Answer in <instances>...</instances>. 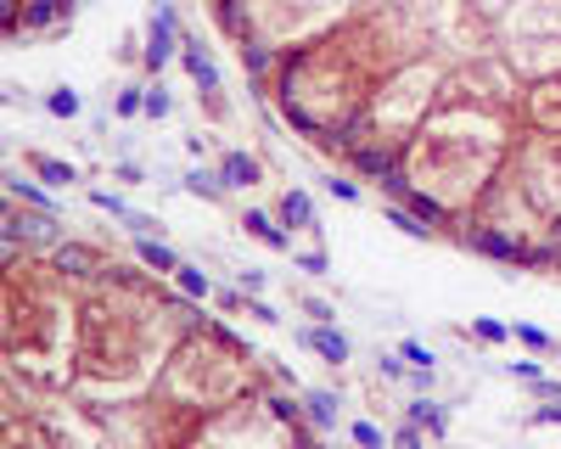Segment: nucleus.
<instances>
[{
	"label": "nucleus",
	"instance_id": "33",
	"mask_svg": "<svg viewBox=\"0 0 561 449\" xmlns=\"http://www.w3.org/2000/svg\"><path fill=\"white\" fill-rule=\"evenodd\" d=\"M505 377H517V382H528V388H534V382L545 377L539 354H528V348H523V359H505Z\"/></svg>",
	"mask_w": 561,
	"mask_h": 449
},
{
	"label": "nucleus",
	"instance_id": "37",
	"mask_svg": "<svg viewBox=\"0 0 561 449\" xmlns=\"http://www.w3.org/2000/svg\"><path fill=\"white\" fill-rule=\"evenodd\" d=\"M230 281H237V287H242V292H248V298H253V292H264V287H270V276H264V269H237V276H230Z\"/></svg>",
	"mask_w": 561,
	"mask_h": 449
},
{
	"label": "nucleus",
	"instance_id": "24",
	"mask_svg": "<svg viewBox=\"0 0 561 449\" xmlns=\"http://www.w3.org/2000/svg\"><path fill=\"white\" fill-rule=\"evenodd\" d=\"M185 192H192L197 203H225V197H230V186H225L219 169H192V174H185Z\"/></svg>",
	"mask_w": 561,
	"mask_h": 449
},
{
	"label": "nucleus",
	"instance_id": "4",
	"mask_svg": "<svg viewBox=\"0 0 561 449\" xmlns=\"http://www.w3.org/2000/svg\"><path fill=\"white\" fill-rule=\"evenodd\" d=\"M444 84H449V62L433 57V51H415V57L393 62L377 84H370V102H365V113L348 135H370V141H388V147L404 152V141L444 102Z\"/></svg>",
	"mask_w": 561,
	"mask_h": 449
},
{
	"label": "nucleus",
	"instance_id": "5",
	"mask_svg": "<svg viewBox=\"0 0 561 449\" xmlns=\"http://www.w3.org/2000/svg\"><path fill=\"white\" fill-rule=\"evenodd\" d=\"M511 169H517L523 192L561 225V135L545 129H523L517 147H511Z\"/></svg>",
	"mask_w": 561,
	"mask_h": 449
},
{
	"label": "nucleus",
	"instance_id": "10",
	"mask_svg": "<svg viewBox=\"0 0 561 449\" xmlns=\"http://www.w3.org/2000/svg\"><path fill=\"white\" fill-rule=\"evenodd\" d=\"M517 118H523V129H545V135H561V73L523 84Z\"/></svg>",
	"mask_w": 561,
	"mask_h": 449
},
{
	"label": "nucleus",
	"instance_id": "30",
	"mask_svg": "<svg viewBox=\"0 0 561 449\" xmlns=\"http://www.w3.org/2000/svg\"><path fill=\"white\" fill-rule=\"evenodd\" d=\"M325 197H337V203H359V197H365L359 174H354V169H348V174H325Z\"/></svg>",
	"mask_w": 561,
	"mask_h": 449
},
{
	"label": "nucleus",
	"instance_id": "7",
	"mask_svg": "<svg viewBox=\"0 0 561 449\" xmlns=\"http://www.w3.org/2000/svg\"><path fill=\"white\" fill-rule=\"evenodd\" d=\"M500 57L511 62V73H517L523 84L534 79H550L561 73V34H528V39H494Z\"/></svg>",
	"mask_w": 561,
	"mask_h": 449
},
{
	"label": "nucleus",
	"instance_id": "28",
	"mask_svg": "<svg viewBox=\"0 0 561 449\" xmlns=\"http://www.w3.org/2000/svg\"><path fill=\"white\" fill-rule=\"evenodd\" d=\"M466 332H472V343H483V348H505V343H511V326L494 321V314H478V321L466 326Z\"/></svg>",
	"mask_w": 561,
	"mask_h": 449
},
{
	"label": "nucleus",
	"instance_id": "13",
	"mask_svg": "<svg viewBox=\"0 0 561 449\" xmlns=\"http://www.w3.org/2000/svg\"><path fill=\"white\" fill-rule=\"evenodd\" d=\"M237 225H242L248 242H259V247H270V253H287V258H293V247H298V237L275 219V208H242Z\"/></svg>",
	"mask_w": 561,
	"mask_h": 449
},
{
	"label": "nucleus",
	"instance_id": "26",
	"mask_svg": "<svg viewBox=\"0 0 561 449\" xmlns=\"http://www.w3.org/2000/svg\"><path fill=\"white\" fill-rule=\"evenodd\" d=\"M343 433H348V444H365V449H382V444L393 438L388 427H377L370 416H348V422H343Z\"/></svg>",
	"mask_w": 561,
	"mask_h": 449
},
{
	"label": "nucleus",
	"instance_id": "35",
	"mask_svg": "<svg viewBox=\"0 0 561 449\" xmlns=\"http://www.w3.org/2000/svg\"><path fill=\"white\" fill-rule=\"evenodd\" d=\"M113 180H118L124 192H129V186H147V169H140L135 158H118V163H113Z\"/></svg>",
	"mask_w": 561,
	"mask_h": 449
},
{
	"label": "nucleus",
	"instance_id": "12",
	"mask_svg": "<svg viewBox=\"0 0 561 449\" xmlns=\"http://www.w3.org/2000/svg\"><path fill=\"white\" fill-rule=\"evenodd\" d=\"M90 203H96L124 237H163V219L158 214H147V208H135V203H124L118 192H90Z\"/></svg>",
	"mask_w": 561,
	"mask_h": 449
},
{
	"label": "nucleus",
	"instance_id": "25",
	"mask_svg": "<svg viewBox=\"0 0 561 449\" xmlns=\"http://www.w3.org/2000/svg\"><path fill=\"white\" fill-rule=\"evenodd\" d=\"M113 118H118V124L147 118V84H118V90H113Z\"/></svg>",
	"mask_w": 561,
	"mask_h": 449
},
{
	"label": "nucleus",
	"instance_id": "20",
	"mask_svg": "<svg viewBox=\"0 0 561 449\" xmlns=\"http://www.w3.org/2000/svg\"><path fill=\"white\" fill-rule=\"evenodd\" d=\"M39 107H45V118H57V124H79V118H84V90L51 84V90L39 96Z\"/></svg>",
	"mask_w": 561,
	"mask_h": 449
},
{
	"label": "nucleus",
	"instance_id": "32",
	"mask_svg": "<svg viewBox=\"0 0 561 449\" xmlns=\"http://www.w3.org/2000/svg\"><path fill=\"white\" fill-rule=\"evenodd\" d=\"M298 309H304V321H337L332 298H320V292H304V287H298Z\"/></svg>",
	"mask_w": 561,
	"mask_h": 449
},
{
	"label": "nucleus",
	"instance_id": "18",
	"mask_svg": "<svg viewBox=\"0 0 561 449\" xmlns=\"http://www.w3.org/2000/svg\"><path fill=\"white\" fill-rule=\"evenodd\" d=\"M129 253H135V264H147L152 276H163V281L174 276L180 258H185V253H180V247H169L163 237H129Z\"/></svg>",
	"mask_w": 561,
	"mask_h": 449
},
{
	"label": "nucleus",
	"instance_id": "17",
	"mask_svg": "<svg viewBox=\"0 0 561 449\" xmlns=\"http://www.w3.org/2000/svg\"><path fill=\"white\" fill-rule=\"evenodd\" d=\"M23 169H34L51 192H73V186H79V163H68V158H57V152L28 147V152H23Z\"/></svg>",
	"mask_w": 561,
	"mask_h": 449
},
{
	"label": "nucleus",
	"instance_id": "19",
	"mask_svg": "<svg viewBox=\"0 0 561 449\" xmlns=\"http://www.w3.org/2000/svg\"><path fill=\"white\" fill-rule=\"evenodd\" d=\"M404 416H415L421 427H427V438H444V433H449V416H455V404H444L438 393H415V399L404 404Z\"/></svg>",
	"mask_w": 561,
	"mask_h": 449
},
{
	"label": "nucleus",
	"instance_id": "34",
	"mask_svg": "<svg viewBox=\"0 0 561 449\" xmlns=\"http://www.w3.org/2000/svg\"><path fill=\"white\" fill-rule=\"evenodd\" d=\"M242 314H248V321H259V326H280V309H275V303H264V292H253Z\"/></svg>",
	"mask_w": 561,
	"mask_h": 449
},
{
	"label": "nucleus",
	"instance_id": "29",
	"mask_svg": "<svg viewBox=\"0 0 561 449\" xmlns=\"http://www.w3.org/2000/svg\"><path fill=\"white\" fill-rule=\"evenodd\" d=\"M393 348H399V354L410 359V366H415V371H438V366H444V359H438V354H433L427 343H421V337H399Z\"/></svg>",
	"mask_w": 561,
	"mask_h": 449
},
{
	"label": "nucleus",
	"instance_id": "9",
	"mask_svg": "<svg viewBox=\"0 0 561 449\" xmlns=\"http://www.w3.org/2000/svg\"><path fill=\"white\" fill-rule=\"evenodd\" d=\"M528 34H561V0H511L494 23V39H528Z\"/></svg>",
	"mask_w": 561,
	"mask_h": 449
},
{
	"label": "nucleus",
	"instance_id": "8",
	"mask_svg": "<svg viewBox=\"0 0 561 449\" xmlns=\"http://www.w3.org/2000/svg\"><path fill=\"white\" fill-rule=\"evenodd\" d=\"M45 264H51L57 276H62L68 287H79V292H84V287H96V281L107 276V269H113V264L102 258V247H90V242H73V237H62V242H57L51 253H45Z\"/></svg>",
	"mask_w": 561,
	"mask_h": 449
},
{
	"label": "nucleus",
	"instance_id": "15",
	"mask_svg": "<svg viewBox=\"0 0 561 449\" xmlns=\"http://www.w3.org/2000/svg\"><path fill=\"white\" fill-rule=\"evenodd\" d=\"M298 399H304V416H309L314 438H332L343 427V393L337 388H298Z\"/></svg>",
	"mask_w": 561,
	"mask_h": 449
},
{
	"label": "nucleus",
	"instance_id": "23",
	"mask_svg": "<svg viewBox=\"0 0 561 449\" xmlns=\"http://www.w3.org/2000/svg\"><path fill=\"white\" fill-rule=\"evenodd\" d=\"M293 264L304 269V276H314V281H325V276H332V253L320 247V231H314L309 242H298V247H293Z\"/></svg>",
	"mask_w": 561,
	"mask_h": 449
},
{
	"label": "nucleus",
	"instance_id": "14",
	"mask_svg": "<svg viewBox=\"0 0 561 449\" xmlns=\"http://www.w3.org/2000/svg\"><path fill=\"white\" fill-rule=\"evenodd\" d=\"M214 169L225 174V186H230V192H253V186H264V158L248 152V147H219Z\"/></svg>",
	"mask_w": 561,
	"mask_h": 449
},
{
	"label": "nucleus",
	"instance_id": "36",
	"mask_svg": "<svg viewBox=\"0 0 561 449\" xmlns=\"http://www.w3.org/2000/svg\"><path fill=\"white\" fill-rule=\"evenodd\" d=\"M393 444H404V449H415V444H427V427H421L415 416H404V422L393 427Z\"/></svg>",
	"mask_w": 561,
	"mask_h": 449
},
{
	"label": "nucleus",
	"instance_id": "16",
	"mask_svg": "<svg viewBox=\"0 0 561 449\" xmlns=\"http://www.w3.org/2000/svg\"><path fill=\"white\" fill-rule=\"evenodd\" d=\"M275 219L287 225L293 237H314L320 231V208H314V197L304 186H287V192L275 197Z\"/></svg>",
	"mask_w": 561,
	"mask_h": 449
},
{
	"label": "nucleus",
	"instance_id": "2",
	"mask_svg": "<svg viewBox=\"0 0 561 449\" xmlns=\"http://www.w3.org/2000/svg\"><path fill=\"white\" fill-rule=\"evenodd\" d=\"M152 388L163 399V411H180L185 422L197 427L203 416L259 393L264 388V366H259V354H248L219 321H203V326H185L174 337V348H169Z\"/></svg>",
	"mask_w": 561,
	"mask_h": 449
},
{
	"label": "nucleus",
	"instance_id": "27",
	"mask_svg": "<svg viewBox=\"0 0 561 449\" xmlns=\"http://www.w3.org/2000/svg\"><path fill=\"white\" fill-rule=\"evenodd\" d=\"M511 343H517V348H528V354H556L561 343L545 332V326H528V321H517V326H511Z\"/></svg>",
	"mask_w": 561,
	"mask_h": 449
},
{
	"label": "nucleus",
	"instance_id": "1",
	"mask_svg": "<svg viewBox=\"0 0 561 449\" xmlns=\"http://www.w3.org/2000/svg\"><path fill=\"white\" fill-rule=\"evenodd\" d=\"M523 135L517 107H489V102H455L444 96L427 124L404 141V174L421 192H433L444 208L472 214L489 180L511 163V147Z\"/></svg>",
	"mask_w": 561,
	"mask_h": 449
},
{
	"label": "nucleus",
	"instance_id": "39",
	"mask_svg": "<svg viewBox=\"0 0 561 449\" xmlns=\"http://www.w3.org/2000/svg\"><path fill=\"white\" fill-rule=\"evenodd\" d=\"M556 366H561V348H556Z\"/></svg>",
	"mask_w": 561,
	"mask_h": 449
},
{
	"label": "nucleus",
	"instance_id": "3",
	"mask_svg": "<svg viewBox=\"0 0 561 449\" xmlns=\"http://www.w3.org/2000/svg\"><path fill=\"white\" fill-rule=\"evenodd\" d=\"M214 23L230 45H280V51H298L325 34H337L348 18H359V0H214Z\"/></svg>",
	"mask_w": 561,
	"mask_h": 449
},
{
	"label": "nucleus",
	"instance_id": "21",
	"mask_svg": "<svg viewBox=\"0 0 561 449\" xmlns=\"http://www.w3.org/2000/svg\"><path fill=\"white\" fill-rule=\"evenodd\" d=\"M382 219L393 225L399 237H410V242H433V237H438V225H427L415 208H404V203H393V197H382Z\"/></svg>",
	"mask_w": 561,
	"mask_h": 449
},
{
	"label": "nucleus",
	"instance_id": "31",
	"mask_svg": "<svg viewBox=\"0 0 561 449\" xmlns=\"http://www.w3.org/2000/svg\"><path fill=\"white\" fill-rule=\"evenodd\" d=\"M169 113H174V96H169L158 79H147V124H163Z\"/></svg>",
	"mask_w": 561,
	"mask_h": 449
},
{
	"label": "nucleus",
	"instance_id": "38",
	"mask_svg": "<svg viewBox=\"0 0 561 449\" xmlns=\"http://www.w3.org/2000/svg\"><path fill=\"white\" fill-rule=\"evenodd\" d=\"M528 422H534V427H561V399H545Z\"/></svg>",
	"mask_w": 561,
	"mask_h": 449
},
{
	"label": "nucleus",
	"instance_id": "11",
	"mask_svg": "<svg viewBox=\"0 0 561 449\" xmlns=\"http://www.w3.org/2000/svg\"><path fill=\"white\" fill-rule=\"evenodd\" d=\"M293 337H298V348H304V354L325 359V366H337V371L354 359V337H348V332H337V321H304Z\"/></svg>",
	"mask_w": 561,
	"mask_h": 449
},
{
	"label": "nucleus",
	"instance_id": "6",
	"mask_svg": "<svg viewBox=\"0 0 561 449\" xmlns=\"http://www.w3.org/2000/svg\"><path fill=\"white\" fill-rule=\"evenodd\" d=\"M180 45H185L180 7H174V0H158L152 18H147V34H140V73H147V79H163L169 62H180Z\"/></svg>",
	"mask_w": 561,
	"mask_h": 449
},
{
	"label": "nucleus",
	"instance_id": "22",
	"mask_svg": "<svg viewBox=\"0 0 561 449\" xmlns=\"http://www.w3.org/2000/svg\"><path fill=\"white\" fill-rule=\"evenodd\" d=\"M169 287H180L185 298H197V303H208L219 281L208 276V269H203V264H192V258H180V269H174V276H169Z\"/></svg>",
	"mask_w": 561,
	"mask_h": 449
}]
</instances>
